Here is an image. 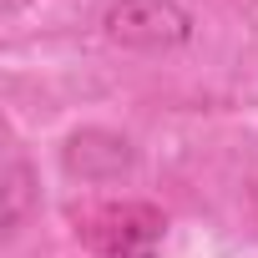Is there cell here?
<instances>
[{
	"mask_svg": "<svg viewBox=\"0 0 258 258\" xmlns=\"http://www.w3.org/2000/svg\"><path fill=\"white\" fill-rule=\"evenodd\" d=\"M0 238H16L21 228H26V218H31V208H36V172H31V162L16 152L11 162H6V182H0Z\"/></svg>",
	"mask_w": 258,
	"mask_h": 258,
	"instance_id": "cell-4",
	"label": "cell"
},
{
	"mask_svg": "<svg viewBox=\"0 0 258 258\" xmlns=\"http://www.w3.org/2000/svg\"><path fill=\"white\" fill-rule=\"evenodd\" d=\"M162 213L147 208V203H126V208H111L91 223V243L101 258H157L162 248Z\"/></svg>",
	"mask_w": 258,
	"mask_h": 258,
	"instance_id": "cell-3",
	"label": "cell"
},
{
	"mask_svg": "<svg viewBox=\"0 0 258 258\" xmlns=\"http://www.w3.org/2000/svg\"><path fill=\"white\" fill-rule=\"evenodd\" d=\"M137 167L132 137L111 132V126H76L61 142V172L76 182H121Z\"/></svg>",
	"mask_w": 258,
	"mask_h": 258,
	"instance_id": "cell-2",
	"label": "cell"
},
{
	"mask_svg": "<svg viewBox=\"0 0 258 258\" xmlns=\"http://www.w3.org/2000/svg\"><path fill=\"white\" fill-rule=\"evenodd\" d=\"M198 31L182 0H111L101 11V36L121 51H177Z\"/></svg>",
	"mask_w": 258,
	"mask_h": 258,
	"instance_id": "cell-1",
	"label": "cell"
}]
</instances>
